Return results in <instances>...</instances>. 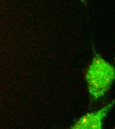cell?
I'll return each instance as SVG.
<instances>
[{
    "instance_id": "1",
    "label": "cell",
    "mask_w": 115,
    "mask_h": 129,
    "mask_svg": "<svg viewBox=\"0 0 115 129\" xmlns=\"http://www.w3.org/2000/svg\"><path fill=\"white\" fill-rule=\"evenodd\" d=\"M86 78L91 95L97 99L102 96L115 79L114 67L98 55L94 58Z\"/></svg>"
},
{
    "instance_id": "2",
    "label": "cell",
    "mask_w": 115,
    "mask_h": 129,
    "mask_svg": "<svg viewBox=\"0 0 115 129\" xmlns=\"http://www.w3.org/2000/svg\"><path fill=\"white\" fill-rule=\"evenodd\" d=\"M112 105L113 104H109L96 112L89 114L82 117L71 128L101 129L102 128V121L112 107Z\"/></svg>"
},
{
    "instance_id": "3",
    "label": "cell",
    "mask_w": 115,
    "mask_h": 129,
    "mask_svg": "<svg viewBox=\"0 0 115 129\" xmlns=\"http://www.w3.org/2000/svg\"><path fill=\"white\" fill-rule=\"evenodd\" d=\"M81 1H82V2L84 4H86V2H87V0H81Z\"/></svg>"
}]
</instances>
